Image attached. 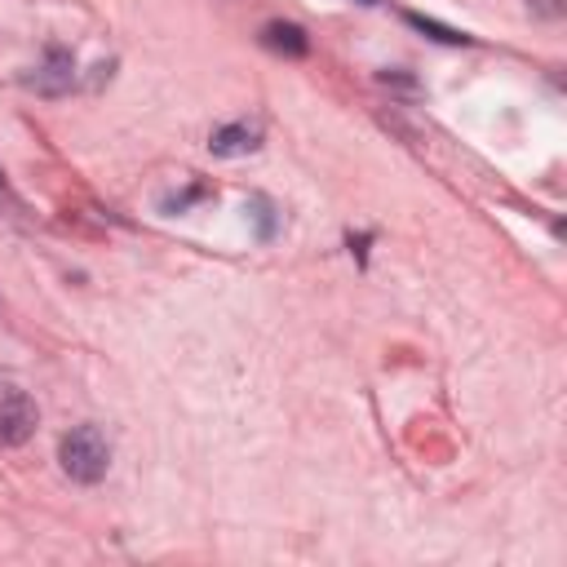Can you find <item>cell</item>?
<instances>
[{"label":"cell","instance_id":"8","mask_svg":"<svg viewBox=\"0 0 567 567\" xmlns=\"http://www.w3.org/2000/svg\"><path fill=\"white\" fill-rule=\"evenodd\" d=\"M540 13H558V0H532Z\"/></svg>","mask_w":567,"mask_h":567},{"label":"cell","instance_id":"2","mask_svg":"<svg viewBox=\"0 0 567 567\" xmlns=\"http://www.w3.org/2000/svg\"><path fill=\"white\" fill-rule=\"evenodd\" d=\"M35 421H40V412H35L31 394L18 385H0V447L27 443L35 434Z\"/></svg>","mask_w":567,"mask_h":567},{"label":"cell","instance_id":"4","mask_svg":"<svg viewBox=\"0 0 567 567\" xmlns=\"http://www.w3.org/2000/svg\"><path fill=\"white\" fill-rule=\"evenodd\" d=\"M261 44L270 53H284V58H306L310 53V35L301 27H292V22H270L261 31Z\"/></svg>","mask_w":567,"mask_h":567},{"label":"cell","instance_id":"3","mask_svg":"<svg viewBox=\"0 0 567 567\" xmlns=\"http://www.w3.org/2000/svg\"><path fill=\"white\" fill-rule=\"evenodd\" d=\"M71 80H75L71 53H62V49H49V62L35 75H27V84L40 89V93H62V89H71Z\"/></svg>","mask_w":567,"mask_h":567},{"label":"cell","instance_id":"7","mask_svg":"<svg viewBox=\"0 0 567 567\" xmlns=\"http://www.w3.org/2000/svg\"><path fill=\"white\" fill-rule=\"evenodd\" d=\"M0 208H4V213H13V217L22 213V199L13 195V186H9V177H4V168H0Z\"/></svg>","mask_w":567,"mask_h":567},{"label":"cell","instance_id":"5","mask_svg":"<svg viewBox=\"0 0 567 567\" xmlns=\"http://www.w3.org/2000/svg\"><path fill=\"white\" fill-rule=\"evenodd\" d=\"M261 142V128L257 124H226V128H217L213 133V155H248L252 146Z\"/></svg>","mask_w":567,"mask_h":567},{"label":"cell","instance_id":"1","mask_svg":"<svg viewBox=\"0 0 567 567\" xmlns=\"http://www.w3.org/2000/svg\"><path fill=\"white\" fill-rule=\"evenodd\" d=\"M58 456H62V470L75 483H97L106 474V465H111V443H106V434L97 425H75L71 434H62Z\"/></svg>","mask_w":567,"mask_h":567},{"label":"cell","instance_id":"9","mask_svg":"<svg viewBox=\"0 0 567 567\" xmlns=\"http://www.w3.org/2000/svg\"><path fill=\"white\" fill-rule=\"evenodd\" d=\"M359 4H377V0H359Z\"/></svg>","mask_w":567,"mask_h":567},{"label":"cell","instance_id":"6","mask_svg":"<svg viewBox=\"0 0 567 567\" xmlns=\"http://www.w3.org/2000/svg\"><path fill=\"white\" fill-rule=\"evenodd\" d=\"M408 22H412L416 31H425V35H434V40H443V44H470V35H465V31H452V27H439L434 18H421V13H408Z\"/></svg>","mask_w":567,"mask_h":567}]
</instances>
